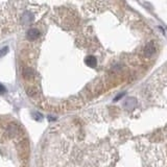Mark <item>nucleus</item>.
I'll return each instance as SVG.
<instances>
[{"instance_id":"obj_3","label":"nucleus","mask_w":167,"mask_h":167,"mask_svg":"<svg viewBox=\"0 0 167 167\" xmlns=\"http://www.w3.org/2000/svg\"><path fill=\"white\" fill-rule=\"evenodd\" d=\"M39 36H40V32L38 30H36V28H32V30H28V32H27V38L30 40H35V39L39 38Z\"/></svg>"},{"instance_id":"obj_4","label":"nucleus","mask_w":167,"mask_h":167,"mask_svg":"<svg viewBox=\"0 0 167 167\" xmlns=\"http://www.w3.org/2000/svg\"><path fill=\"white\" fill-rule=\"evenodd\" d=\"M136 104H137V100L134 98V97H129L127 100H125V102H124V107L127 109H133L134 107L136 106Z\"/></svg>"},{"instance_id":"obj_2","label":"nucleus","mask_w":167,"mask_h":167,"mask_svg":"<svg viewBox=\"0 0 167 167\" xmlns=\"http://www.w3.org/2000/svg\"><path fill=\"white\" fill-rule=\"evenodd\" d=\"M85 63H86V65L89 66V67L94 68V67H96V65H97V60H96V58L93 57V55H88V57L85 59Z\"/></svg>"},{"instance_id":"obj_1","label":"nucleus","mask_w":167,"mask_h":167,"mask_svg":"<svg viewBox=\"0 0 167 167\" xmlns=\"http://www.w3.org/2000/svg\"><path fill=\"white\" fill-rule=\"evenodd\" d=\"M155 52H156V47H155V44L153 42L147 43L143 48V53H144L145 57H151Z\"/></svg>"},{"instance_id":"obj_6","label":"nucleus","mask_w":167,"mask_h":167,"mask_svg":"<svg viewBox=\"0 0 167 167\" xmlns=\"http://www.w3.org/2000/svg\"><path fill=\"white\" fill-rule=\"evenodd\" d=\"M123 95H124V93H120L119 95H117V96L115 97V99H114V100H115V101H117V100L120 99V98H121V97L123 96Z\"/></svg>"},{"instance_id":"obj_7","label":"nucleus","mask_w":167,"mask_h":167,"mask_svg":"<svg viewBox=\"0 0 167 167\" xmlns=\"http://www.w3.org/2000/svg\"><path fill=\"white\" fill-rule=\"evenodd\" d=\"M5 91V88L2 86V85H0V93H3Z\"/></svg>"},{"instance_id":"obj_5","label":"nucleus","mask_w":167,"mask_h":167,"mask_svg":"<svg viewBox=\"0 0 167 167\" xmlns=\"http://www.w3.org/2000/svg\"><path fill=\"white\" fill-rule=\"evenodd\" d=\"M34 119L36 120V121H40L42 118H43V116H42V114L38 113V112H36V113H34Z\"/></svg>"}]
</instances>
